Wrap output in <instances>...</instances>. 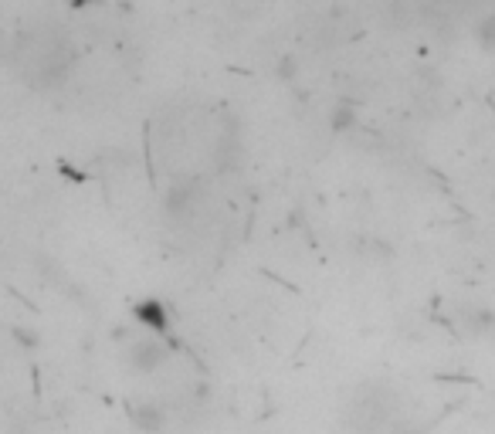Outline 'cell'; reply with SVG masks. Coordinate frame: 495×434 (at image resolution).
Instances as JSON below:
<instances>
[{
    "instance_id": "cell-4",
    "label": "cell",
    "mask_w": 495,
    "mask_h": 434,
    "mask_svg": "<svg viewBox=\"0 0 495 434\" xmlns=\"http://www.w3.org/2000/svg\"><path fill=\"white\" fill-rule=\"evenodd\" d=\"M126 418L140 434H160L166 428V407L157 401H132L126 407Z\"/></svg>"
},
{
    "instance_id": "cell-6",
    "label": "cell",
    "mask_w": 495,
    "mask_h": 434,
    "mask_svg": "<svg viewBox=\"0 0 495 434\" xmlns=\"http://www.w3.org/2000/svg\"><path fill=\"white\" fill-rule=\"evenodd\" d=\"M14 343L24 347L28 353H34V349L41 347V333H38L34 326H14Z\"/></svg>"
},
{
    "instance_id": "cell-2",
    "label": "cell",
    "mask_w": 495,
    "mask_h": 434,
    "mask_svg": "<svg viewBox=\"0 0 495 434\" xmlns=\"http://www.w3.org/2000/svg\"><path fill=\"white\" fill-rule=\"evenodd\" d=\"M201 201V184L194 180V176H184V180H176L166 187L163 194V211L174 217V221H184V217L194 214V207Z\"/></svg>"
},
{
    "instance_id": "cell-5",
    "label": "cell",
    "mask_w": 495,
    "mask_h": 434,
    "mask_svg": "<svg viewBox=\"0 0 495 434\" xmlns=\"http://www.w3.org/2000/svg\"><path fill=\"white\" fill-rule=\"evenodd\" d=\"M356 105H353L350 99H339L333 105V109H329V130L333 132H350L353 126H356Z\"/></svg>"
},
{
    "instance_id": "cell-3",
    "label": "cell",
    "mask_w": 495,
    "mask_h": 434,
    "mask_svg": "<svg viewBox=\"0 0 495 434\" xmlns=\"http://www.w3.org/2000/svg\"><path fill=\"white\" fill-rule=\"evenodd\" d=\"M132 319H136L143 330L157 333L160 339H163V336H170V326H174L170 309L163 305V299H140V303L132 305Z\"/></svg>"
},
{
    "instance_id": "cell-7",
    "label": "cell",
    "mask_w": 495,
    "mask_h": 434,
    "mask_svg": "<svg viewBox=\"0 0 495 434\" xmlns=\"http://www.w3.org/2000/svg\"><path fill=\"white\" fill-rule=\"evenodd\" d=\"M475 38H479V44L485 51H495V14L482 17L479 28H475Z\"/></svg>"
},
{
    "instance_id": "cell-8",
    "label": "cell",
    "mask_w": 495,
    "mask_h": 434,
    "mask_svg": "<svg viewBox=\"0 0 495 434\" xmlns=\"http://www.w3.org/2000/svg\"><path fill=\"white\" fill-rule=\"evenodd\" d=\"M278 75H282V78H295V75H299V65H295V59H292V55H285V59H282V65H278Z\"/></svg>"
},
{
    "instance_id": "cell-1",
    "label": "cell",
    "mask_w": 495,
    "mask_h": 434,
    "mask_svg": "<svg viewBox=\"0 0 495 434\" xmlns=\"http://www.w3.org/2000/svg\"><path fill=\"white\" fill-rule=\"evenodd\" d=\"M166 343L157 339V336H146V339H136L130 349H126V363H130V370L136 374H157L163 363H166Z\"/></svg>"
}]
</instances>
